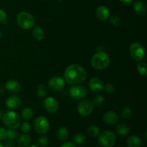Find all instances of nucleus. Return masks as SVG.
<instances>
[{"instance_id": "obj_1", "label": "nucleus", "mask_w": 147, "mask_h": 147, "mask_svg": "<svg viewBox=\"0 0 147 147\" xmlns=\"http://www.w3.org/2000/svg\"><path fill=\"white\" fill-rule=\"evenodd\" d=\"M87 77L86 70L78 65H69L64 73L65 81L72 86L81 84L87 79Z\"/></svg>"}, {"instance_id": "obj_2", "label": "nucleus", "mask_w": 147, "mask_h": 147, "mask_svg": "<svg viewBox=\"0 0 147 147\" xmlns=\"http://www.w3.org/2000/svg\"><path fill=\"white\" fill-rule=\"evenodd\" d=\"M90 63L93 68L96 70H104L110 64V57L105 52H98L93 56Z\"/></svg>"}, {"instance_id": "obj_3", "label": "nucleus", "mask_w": 147, "mask_h": 147, "mask_svg": "<svg viewBox=\"0 0 147 147\" xmlns=\"http://www.w3.org/2000/svg\"><path fill=\"white\" fill-rule=\"evenodd\" d=\"M3 123L8 129H17L21 125V118L17 112L14 111H8L2 116Z\"/></svg>"}, {"instance_id": "obj_4", "label": "nucleus", "mask_w": 147, "mask_h": 147, "mask_svg": "<svg viewBox=\"0 0 147 147\" xmlns=\"http://www.w3.org/2000/svg\"><path fill=\"white\" fill-rule=\"evenodd\" d=\"M17 22L23 30H30L34 27L35 20L34 17L27 11H21L17 16Z\"/></svg>"}, {"instance_id": "obj_5", "label": "nucleus", "mask_w": 147, "mask_h": 147, "mask_svg": "<svg viewBox=\"0 0 147 147\" xmlns=\"http://www.w3.org/2000/svg\"><path fill=\"white\" fill-rule=\"evenodd\" d=\"M98 142L103 147H112L116 142V136L111 131H105L98 135Z\"/></svg>"}, {"instance_id": "obj_6", "label": "nucleus", "mask_w": 147, "mask_h": 147, "mask_svg": "<svg viewBox=\"0 0 147 147\" xmlns=\"http://www.w3.org/2000/svg\"><path fill=\"white\" fill-rule=\"evenodd\" d=\"M129 54L134 60L142 61L145 55V48L142 44L139 42H134L129 47Z\"/></svg>"}, {"instance_id": "obj_7", "label": "nucleus", "mask_w": 147, "mask_h": 147, "mask_svg": "<svg viewBox=\"0 0 147 147\" xmlns=\"http://www.w3.org/2000/svg\"><path fill=\"white\" fill-rule=\"evenodd\" d=\"M34 128L36 132L40 134H45L50 129V123L45 116H39L34 122Z\"/></svg>"}, {"instance_id": "obj_8", "label": "nucleus", "mask_w": 147, "mask_h": 147, "mask_svg": "<svg viewBox=\"0 0 147 147\" xmlns=\"http://www.w3.org/2000/svg\"><path fill=\"white\" fill-rule=\"evenodd\" d=\"M69 94L74 99H83L87 96L88 90L80 85H73L69 90Z\"/></svg>"}, {"instance_id": "obj_9", "label": "nucleus", "mask_w": 147, "mask_h": 147, "mask_svg": "<svg viewBox=\"0 0 147 147\" xmlns=\"http://www.w3.org/2000/svg\"><path fill=\"white\" fill-rule=\"evenodd\" d=\"M93 109V103L88 99H84L79 103L78 106V112L82 116H89Z\"/></svg>"}, {"instance_id": "obj_10", "label": "nucleus", "mask_w": 147, "mask_h": 147, "mask_svg": "<svg viewBox=\"0 0 147 147\" xmlns=\"http://www.w3.org/2000/svg\"><path fill=\"white\" fill-rule=\"evenodd\" d=\"M42 106L46 111L54 113L58 111L60 105L57 99L53 97H47L42 101Z\"/></svg>"}, {"instance_id": "obj_11", "label": "nucleus", "mask_w": 147, "mask_h": 147, "mask_svg": "<svg viewBox=\"0 0 147 147\" xmlns=\"http://www.w3.org/2000/svg\"><path fill=\"white\" fill-rule=\"evenodd\" d=\"M48 86L53 91L60 92L64 89L65 86V81L61 77L54 76L49 80Z\"/></svg>"}, {"instance_id": "obj_12", "label": "nucleus", "mask_w": 147, "mask_h": 147, "mask_svg": "<svg viewBox=\"0 0 147 147\" xmlns=\"http://www.w3.org/2000/svg\"><path fill=\"white\" fill-rule=\"evenodd\" d=\"M89 88L93 93H100L103 90V83L100 78L97 77L92 78L88 83Z\"/></svg>"}, {"instance_id": "obj_13", "label": "nucleus", "mask_w": 147, "mask_h": 147, "mask_svg": "<svg viewBox=\"0 0 147 147\" xmlns=\"http://www.w3.org/2000/svg\"><path fill=\"white\" fill-rule=\"evenodd\" d=\"M21 103V99L19 96H11L7 98L5 101V106L9 110L14 111L20 107Z\"/></svg>"}, {"instance_id": "obj_14", "label": "nucleus", "mask_w": 147, "mask_h": 147, "mask_svg": "<svg viewBox=\"0 0 147 147\" xmlns=\"http://www.w3.org/2000/svg\"><path fill=\"white\" fill-rule=\"evenodd\" d=\"M110 11L105 6H100L96 10V15L100 21H107L110 17Z\"/></svg>"}, {"instance_id": "obj_15", "label": "nucleus", "mask_w": 147, "mask_h": 147, "mask_svg": "<svg viewBox=\"0 0 147 147\" xmlns=\"http://www.w3.org/2000/svg\"><path fill=\"white\" fill-rule=\"evenodd\" d=\"M103 121L106 124L113 126L119 121V116L114 111H108L103 116Z\"/></svg>"}, {"instance_id": "obj_16", "label": "nucleus", "mask_w": 147, "mask_h": 147, "mask_svg": "<svg viewBox=\"0 0 147 147\" xmlns=\"http://www.w3.org/2000/svg\"><path fill=\"white\" fill-rule=\"evenodd\" d=\"M5 88L10 93H17L21 90V85L17 80H9L6 82Z\"/></svg>"}, {"instance_id": "obj_17", "label": "nucleus", "mask_w": 147, "mask_h": 147, "mask_svg": "<svg viewBox=\"0 0 147 147\" xmlns=\"http://www.w3.org/2000/svg\"><path fill=\"white\" fill-rule=\"evenodd\" d=\"M134 10L138 15L144 16L146 14V7L143 1H137L134 4Z\"/></svg>"}, {"instance_id": "obj_18", "label": "nucleus", "mask_w": 147, "mask_h": 147, "mask_svg": "<svg viewBox=\"0 0 147 147\" xmlns=\"http://www.w3.org/2000/svg\"><path fill=\"white\" fill-rule=\"evenodd\" d=\"M143 144L142 139L138 136H131L127 139V145L129 147H141Z\"/></svg>"}, {"instance_id": "obj_19", "label": "nucleus", "mask_w": 147, "mask_h": 147, "mask_svg": "<svg viewBox=\"0 0 147 147\" xmlns=\"http://www.w3.org/2000/svg\"><path fill=\"white\" fill-rule=\"evenodd\" d=\"M30 142H31L30 136L26 134H24L19 136L17 145L19 147H28L30 144Z\"/></svg>"}, {"instance_id": "obj_20", "label": "nucleus", "mask_w": 147, "mask_h": 147, "mask_svg": "<svg viewBox=\"0 0 147 147\" xmlns=\"http://www.w3.org/2000/svg\"><path fill=\"white\" fill-rule=\"evenodd\" d=\"M32 36L37 41H42L45 37V31L42 27H36L33 29Z\"/></svg>"}, {"instance_id": "obj_21", "label": "nucleus", "mask_w": 147, "mask_h": 147, "mask_svg": "<svg viewBox=\"0 0 147 147\" xmlns=\"http://www.w3.org/2000/svg\"><path fill=\"white\" fill-rule=\"evenodd\" d=\"M116 133L119 135L121 136H126L130 132V128L126 124H123V123H121L119 124L116 128Z\"/></svg>"}, {"instance_id": "obj_22", "label": "nucleus", "mask_w": 147, "mask_h": 147, "mask_svg": "<svg viewBox=\"0 0 147 147\" xmlns=\"http://www.w3.org/2000/svg\"><path fill=\"white\" fill-rule=\"evenodd\" d=\"M57 136L59 140L63 141V142L67 140L69 136V133L67 128L64 127V126H61V127L59 128L58 130H57Z\"/></svg>"}, {"instance_id": "obj_23", "label": "nucleus", "mask_w": 147, "mask_h": 147, "mask_svg": "<svg viewBox=\"0 0 147 147\" xmlns=\"http://www.w3.org/2000/svg\"><path fill=\"white\" fill-rule=\"evenodd\" d=\"M22 118L24 120L28 121L32 118L33 116V111L31 108L27 107L24 108L22 111Z\"/></svg>"}, {"instance_id": "obj_24", "label": "nucleus", "mask_w": 147, "mask_h": 147, "mask_svg": "<svg viewBox=\"0 0 147 147\" xmlns=\"http://www.w3.org/2000/svg\"><path fill=\"white\" fill-rule=\"evenodd\" d=\"M47 87H46L45 85L40 84V86L37 87L36 93H37V96H38L39 98H45L46 96V95H47Z\"/></svg>"}, {"instance_id": "obj_25", "label": "nucleus", "mask_w": 147, "mask_h": 147, "mask_svg": "<svg viewBox=\"0 0 147 147\" xmlns=\"http://www.w3.org/2000/svg\"><path fill=\"white\" fill-rule=\"evenodd\" d=\"M137 71L142 76H146L147 74V65L144 62H139L137 64Z\"/></svg>"}, {"instance_id": "obj_26", "label": "nucleus", "mask_w": 147, "mask_h": 147, "mask_svg": "<svg viewBox=\"0 0 147 147\" xmlns=\"http://www.w3.org/2000/svg\"><path fill=\"white\" fill-rule=\"evenodd\" d=\"M49 144L48 138L47 136H40L37 139L36 142V146L37 147H47Z\"/></svg>"}, {"instance_id": "obj_27", "label": "nucleus", "mask_w": 147, "mask_h": 147, "mask_svg": "<svg viewBox=\"0 0 147 147\" xmlns=\"http://www.w3.org/2000/svg\"><path fill=\"white\" fill-rule=\"evenodd\" d=\"M88 133L90 135L91 137H96L99 135L100 134V131L98 126H95V125H92V126H89L88 129Z\"/></svg>"}, {"instance_id": "obj_28", "label": "nucleus", "mask_w": 147, "mask_h": 147, "mask_svg": "<svg viewBox=\"0 0 147 147\" xmlns=\"http://www.w3.org/2000/svg\"><path fill=\"white\" fill-rule=\"evenodd\" d=\"M73 141L74 144H82L86 142V136L82 134H77L73 136Z\"/></svg>"}, {"instance_id": "obj_29", "label": "nucleus", "mask_w": 147, "mask_h": 147, "mask_svg": "<svg viewBox=\"0 0 147 147\" xmlns=\"http://www.w3.org/2000/svg\"><path fill=\"white\" fill-rule=\"evenodd\" d=\"M120 113L121 116L123 118H124V119H129L131 116L132 111L130 108L125 106V107L122 108L120 111Z\"/></svg>"}, {"instance_id": "obj_30", "label": "nucleus", "mask_w": 147, "mask_h": 147, "mask_svg": "<svg viewBox=\"0 0 147 147\" xmlns=\"http://www.w3.org/2000/svg\"><path fill=\"white\" fill-rule=\"evenodd\" d=\"M7 138L13 139V140L16 139L19 136V133L17 131H16V129H9L8 130H7Z\"/></svg>"}, {"instance_id": "obj_31", "label": "nucleus", "mask_w": 147, "mask_h": 147, "mask_svg": "<svg viewBox=\"0 0 147 147\" xmlns=\"http://www.w3.org/2000/svg\"><path fill=\"white\" fill-rule=\"evenodd\" d=\"M104 101H105V98L103 97V96L98 95V96H96V97L93 98V104L96 105V106H100V105L103 104Z\"/></svg>"}, {"instance_id": "obj_32", "label": "nucleus", "mask_w": 147, "mask_h": 147, "mask_svg": "<svg viewBox=\"0 0 147 147\" xmlns=\"http://www.w3.org/2000/svg\"><path fill=\"white\" fill-rule=\"evenodd\" d=\"M121 19L119 17H117V16H113L110 20L111 24L113 26H114V27H119L121 24Z\"/></svg>"}, {"instance_id": "obj_33", "label": "nucleus", "mask_w": 147, "mask_h": 147, "mask_svg": "<svg viewBox=\"0 0 147 147\" xmlns=\"http://www.w3.org/2000/svg\"><path fill=\"white\" fill-rule=\"evenodd\" d=\"M103 89H104V90L106 93L111 94V93H113V92H114L115 87L113 86V84H111V83H108V84H106V86L103 87Z\"/></svg>"}, {"instance_id": "obj_34", "label": "nucleus", "mask_w": 147, "mask_h": 147, "mask_svg": "<svg viewBox=\"0 0 147 147\" xmlns=\"http://www.w3.org/2000/svg\"><path fill=\"white\" fill-rule=\"evenodd\" d=\"M30 125L27 122H24L21 125V131L24 134H27L30 131Z\"/></svg>"}, {"instance_id": "obj_35", "label": "nucleus", "mask_w": 147, "mask_h": 147, "mask_svg": "<svg viewBox=\"0 0 147 147\" xmlns=\"http://www.w3.org/2000/svg\"><path fill=\"white\" fill-rule=\"evenodd\" d=\"M7 130L4 128L0 126V141H3L7 139Z\"/></svg>"}, {"instance_id": "obj_36", "label": "nucleus", "mask_w": 147, "mask_h": 147, "mask_svg": "<svg viewBox=\"0 0 147 147\" xmlns=\"http://www.w3.org/2000/svg\"><path fill=\"white\" fill-rule=\"evenodd\" d=\"M14 146H15V142L13 139L8 138L4 142V147H14Z\"/></svg>"}, {"instance_id": "obj_37", "label": "nucleus", "mask_w": 147, "mask_h": 147, "mask_svg": "<svg viewBox=\"0 0 147 147\" xmlns=\"http://www.w3.org/2000/svg\"><path fill=\"white\" fill-rule=\"evenodd\" d=\"M7 20V14L3 9H0V24L4 23Z\"/></svg>"}, {"instance_id": "obj_38", "label": "nucleus", "mask_w": 147, "mask_h": 147, "mask_svg": "<svg viewBox=\"0 0 147 147\" xmlns=\"http://www.w3.org/2000/svg\"><path fill=\"white\" fill-rule=\"evenodd\" d=\"M60 147H76V144L71 142H67L63 143Z\"/></svg>"}, {"instance_id": "obj_39", "label": "nucleus", "mask_w": 147, "mask_h": 147, "mask_svg": "<svg viewBox=\"0 0 147 147\" xmlns=\"http://www.w3.org/2000/svg\"><path fill=\"white\" fill-rule=\"evenodd\" d=\"M119 1L124 4H131V2H133L134 0H119Z\"/></svg>"}, {"instance_id": "obj_40", "label": "nucleus", "mask_w": 147, "mask_h": 147, "mask_svg": "<svg viewBox=\"0 0 147 147\" xmlns=\"http://www.w3.org/2000/svg\"><path fill=\"white\" fill-rule=\"evenodd\" d=\"M1 37H2V34H1V31H0V40H1Z\"/></svg>"}, {"instance_id": "obj_41", "label": "nucleus", "mask_w": 147, "mask_h": 147, "mask_svg": "<svg viewBox=\"0 0 147 147\" xmlns=\"http://www.w3.org/2000/svg\"><path fill=\"white\" fill-rule=\"evenodd\" d=\"M29 147H37L36 145H31V146H30Z\"/></svg>"}, {"instance_id": "obj_42", "label": "nucleus", "mask_w": 147, "mask_h": 147, "mask_svg": "<svg viewBox=\"0 0 147 147\" xmlns=\"http://www.w3.org/2000/svg\"><path fill=\"white\" fill-rule=\"evenodd\" d=\"M0 147H4V145H3V144H1L0 143Z\"/></svg>"}, {"instance_id": "obj_43", "label": "nucleus", "mask_w": 147, "mask_h": 147, "mask_svg": "<svg viewBox=\"0 0 147 147\" xmlns=\"http://www.w3.org/2000/svg\"><path fill=\"white\" fill-rule=\"evenodd\" d=\"M57 1H63V0H57Z\"/></svg>"}]
</instances>
